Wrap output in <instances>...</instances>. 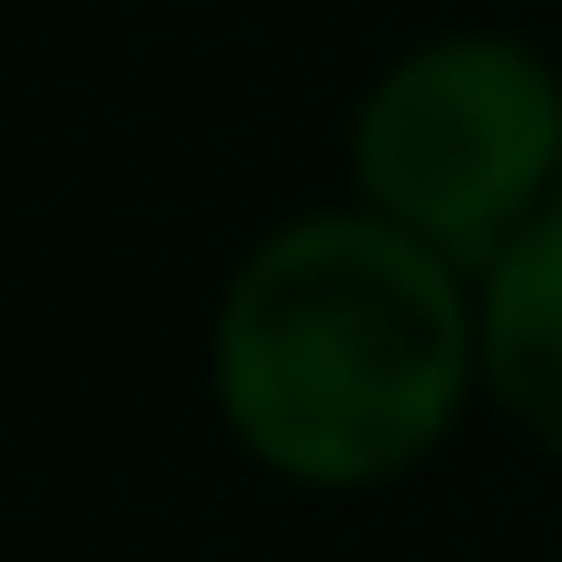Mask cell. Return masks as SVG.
<instances>
[{
  "label": "cell",
  "mask_w": 562,
  "mask_h": 562,
  "mask_svg": "<svg viewBox=\"0 0 562 562\" xmlns=\"http://www.w3.org/2000/svg\"><path fill=\"white\" fill-rule=\"evenodd\" d=\"M474 316L454 257L395 217L277 227L217 306V405L286 484H385L454 425Z\"/></svg>",
  "instance_id": "obj_1"
},
{
  "label": "cell",
  "mask_w": 562,
  "mask_h": 562,
  "mask_svg": "<svg viewBox=\"0 0 562 562\" xmlns=\"http://www.w3.org/2000/svg\"><path fill=\"white\" fill-rule=\"evenodd\" d=\"M356 178L375 217L454 267L504 257L562 198V89L524 40H425L356 109Z\"/></svg>",
  "instance_id": "obj_2"
},
{
  "label": "cell",
  "mask_w": 562,
  "mask_h": 562,
  "mask_svg": "<svg viewBox=\"0 0 562 562\" xmlns=\"http://www.w3.org/2000/svg\"><path fill=\"white\" fill-rule=\"evenodd\" d=\"M484 375H494L504 415H514L543 454H562V198L494 257Z\"/></svg>",
  "instance_id": "obj_3"
}]
</instances>
